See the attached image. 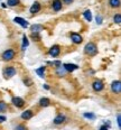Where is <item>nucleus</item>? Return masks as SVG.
Wrapping results in <instances>:
<instances>
[{"instance_id": "f257e3e1", "label": "nucleus", "mask_w": 121, "mask_h": 130, "mask_svg": "<svg viewBox=\"0 0 121 130\" xmlns=\"http://www.w3.org/2000/svg\"><path fill=\"white\" fill-rule=\"evenodd\" d=\"M84 53L89 56H95L98 54V46L95 45V43L90 42L85 45L84 47Z\"/></svg>"}, {"instance_id": "f03ea898", "label": "nucleus", "mask_w": 121, "mask_h": 130, "mask_svg": "<svg viewBox=\"0 0 121 130\" xmlns=\"http://www.w3.org/2000/svg\"><path fill=\"white\" fill-rule=\"evenodd\" d=\"M15 55H16L15 50L9 48V50H6L4 53L1 54V58L6 62H9V61H12V59L15 58Z\"/></svg>"}, {"instance_id": "7ed1b4c3", "label": "nucleus", "mask_w": 121, "mask_h": 130, "mask_svg": "<svg viewBox=\"0 0 121 130\" xmlns=\"http://www.w3.org/2000/svg\"><path fill=\"white\" fill-rule=\"evenodd\" d=\"M17 71L13 66H6L2 71V75L5 76V78H11L12 76H15Z\"/></svg>"}, {"instance_id": "20e7f679", "label": "nucleus", "mask_w": 121, "mask_h": 130, "mask_svg": "<svg viewBox=\"0 0 121 130\" xmlns=\"http://www.w3.org/2000/svg\"><path fill=\"white\" fill-rule=\"evenodd\" d=\"M110 89H111V91L113 92L114 94H120V92H121V82L119 80L113 81V82L111 83V85H110Z\"/></svg>"}, {"instance_id": "39448f33", "label": "nucleus", "mask_w": 121, "mask_h": 130, "mask_svg": "<svg viewBox=\"0 0 121 130\" xmlns=\"http://www.w3.org/2000/svg\"><path fill=\"white\" fill-rule=\"evenodd\" d=\"M70 38H71L73 44H76V45H79L83 42V37L80 34H77V32H71L70 34Z\"/></svg>"}, {"instance_id": "423d86ee", "label": "nucleus", "mask_w": 121, "mask_h": 130, "mask_svg": "<svg viewBox=\"0 0 121 130\" xmlns=\"http://www.w3.org/2000/svg\"><path fill=\"white\" fill-rule=\"evenodd\" d=\"M11 103L15 105L16 108H23L25 105V100L20 96H13L11 99Z\"/></svg>"}, {"instance_id": "0eeeda50", "label": "nucleus", "mask_w": 121, "mask_h": 130, "mask_svg": "<svg viewBox=\"0 0 121 130\" xmlns=\"http://www.w3.org/2000/svg\"><path fill=\"white\" fill-rule=\"evenodd\" d=\"M92 89L95 92H101L104 89V83L101 80H95L92 83Z\"/></svg>"}, {"instance_id": "6e6552de", "label": "nucleus", "mask_w": 121, "mask_h": 130, "mask_svg": "<svg viewBox=\"0 0 121 130\" xmlns=\"http://www.w3.org/2000/svg\"><path fill=\"white\" fill-rule=\"evenodd\" d=\"M48 54H49L52 57H57L61 54V47L58 45H53L52 47L49 48V51H48Z\"/></svg>"}, {"instance_id": "1a4fd4ad", "label": "nucleus", "mask_w": 121, "mask_h": 130, "mask_svg": "<svg viewBox=\"0 0 121 130\" xmlns=\"http://www.w3.org/2000/svg\"><path fill=\"white\" fill-rule=\"evenodd\" d=\"M40 9H42V5H40V2L38 1H35L33 5H31L30 9H29V11H30V13H33V15H35V13H38L40 11Z\"/></svg>"}, {"instance_id": "9d476101", "label": "nucleus", "mask_w": 121, "mask_h": 130, "mask_svg": "<svg viewBox=\"0 0 121 130\" xmlns=\"http://www.w3.org/2000/svg\"><path fill=\"white\" fill-rule=\"evenodd\" d=\"M13 21L15 23H17L19 26H21L23 28H27V27H29V23L27 20H25L24 18H21V17H16L15 19H13Z\"/></svg>"}, {"instance_id": "9b49d317", "label": "nucleus", "mask_w": 121, "mask_h": 130, "mask_svg": "<svg viewBox=\"0 0 121 130\" xmlns=\"http://www.w3.org/2000/svg\"><path fill=\"white\" fill-rule=\"evenodd\" d=\"M63 7V2L62 0H53L52 1V8L54 11H60Z\"/></svg>"}, {"instance_id": "f8f14e48", "label": "nucleus", "mask_w": 121, "mask_h": 130, "mask_svg": "<svg viewBox=\"0 0 121 130\" xmlns=\"http://www.w3.org/2000/svg\"><path fill=\"white\" fill-rule=\"evenodd\" d=\"M65 120H66L65 115H63V113H60V115H57L55 118H54L53 123L54 124H62Z\"/></svg>"}, {"instance_id": "ddd939ff", "label": "nucleus", "mask_w": 121, "mask_h": 130, "mask_svg": "<svg viewBox=\"0 0 121 130\" xmlns=\"http://www.w3.org/2000/svg\"><path fill=\"white\" fill-rule=\"evenodd\" d=\"M43 30H44V27H43L42 25H39V24H35V25L30 26V31L33 32V35H35V34L37 35Z\"/></svg>"}, {"instance_id": "4468645a", "label": "nucleus", "mask_w": 121, "mask_h": 130, "mask_svg": "<svg viewBox=\"0 0 121 130\" xmlns=\"http://www.w3.org/2000/svg\"><path fill=\"white\" fill-rule=\"evenodd\" d=\"M63 67L65 69V71H66V72H70V73L76 71V70L79 69V66H77L76 64H71V63H66V64H64V65H63Z\"/></svg>"}, {"instance_id": "2eb2a0df", "label": "nucleus", "mask_w": 121, "mask_h": 130, "mask_svg": "<svg viewBox=\"0 0 121 130\" xmlns=\"http://www.w3.org/2000/svg\"><path fill=\"white\" fill-rule=\"evenodd\" d=\"M38 105H39L40 108H47V107H49V105H50V100L48 99V98H46V96L42 98V99L39 100V102H38Z\"/></svg>"}, {"instance_id": "dca6fc26", "label": "nucleus", "mask_w": 121, "mask_h": 130, "mask_svg": "<svg viewBox=\"0 0 121 130\" xmlns=\"http://www.w3.org/2000/svg\"><path fill=\"white\" fill-rule=\"evenodd\" d=\"M20 117H21V119H24V120H29V119H31L34 117V112L31 110H26L21 113Z\"/></svg>"}, {"instance_id": "f3484780", "label": "nucleus", "mask_w": 121, "mask_h": 130, "mask_svg": "<svg viewBox=\"0 0 121 130\" xmlns=\"http://www.w3.org/2000/svg\"><path fill=\"white\" fill-rule=\"evenodd\" d=\"M66 71H65V69H64L63 66H58V67H56V70H55V74H56V76H58V77H63V76H65L66 75Z\"/></svg>"}, {"instance_id": "a211bd4d", "label": "nucleus", "mask_w": 121, "mask_h": 130, "mask_svg": "<svg viewBox=\"0 0 121 130\" xmlns=\"http://www.w3.org/2000/svg\"><path fill=\"white\" fill-rule=\"evenodd\" d=\"M120 5H121L120 0H109V6L111 8H113V9H115V8H119Z\"/></svg>"}, {"instance_id": "6ab92c4d", "label": "nucleus", "mask_w": 121, "mask_h": 130, "mask_svg": "<svg viewBox=\"0 0 121 130\" xmlns=\"http://www.w3.org/2000/svg\"><path fill=\"white\" fill-rule=\"evenodd\" d=\"M45 70H46V67L45 66H40L35 72H36V74L38 75L39 77H45Z\"/></svg>"}, {"instance_id": "aec40b11", "label": "nucleus", "mask_w": 121, "mask_h": 130, "mask_svg": "<svg viewBox=\"0 0 121 130\" xmlns=\"http://www.w3.org/2000/svg\"><path fill=\"white\" fill-rule=\"evenodd\" d=\"M83 17L85 18V20L90 23V21L92 20V13H91L90 10H85V11L83 12Z\"/></svg>"}, {"instance_id": "412c9836", "label": "nucleus", "mask_w": 121, "mask_h": 130, "mask_svg": "<svg viewBox=\"0 0 121 130\" xmlns=\"http://www.w3.org/2000/svg\"><path fill=\"white\" fill-rule=\"evenodd\" d=\"M28 45H29L28 38H27L26 35H24V36H23V46H21V48H23V50H21V51H25V50H26V47H27Z\"/></svg>"}, {"instance_id": "4be33fe9", "label": "nucleus", "mask_w": 121, "mask_h": 130, "mask_svg": "<svg viewBox=\"0 0 121 130\" xmlns=\"http://www.w3.org/2000/svg\"><path fill=\"white\" fill-rule=\"evenodd\" d=\"M20 2V0H7V5L10 7H16L18 6Z\"/></svg>"}, {"instance_id": "5701e85b", "label": "nucleus", "mask_w": 121, "mask_h": 130, "mask_svg": "<svg viewBox=\"0 0 121 130\" xmlns=\"http://www.w3.org/2000/svg\"><path fill=\"white\" fill-rule=\"evenodd\" d=\"M8 110V104L5 101H0V112H5Z\"/></svg>"}, {"instance_id": "b1692460", "label": "nucleus", "mask_w": 121, "mask_h": 130, "mask_svg": "<svg viewBox=\"0 0 121 130\" xmlns=\"http://www.w3.org/2000/svg\"><path fill=\"white\" fill-rule=\"evenodd\" d=\"M113 21H114V24H117V25H120L121 24V15L120 13H115L114 17H113Z\"/></svg>"}, {"instance_id": "393cba45", "label": "nucleus", "mask_w": 121, "mask_h": 130, "mask_svg": "<svg viewBox=\"0 0 121 130\" xmlns=\"http://www.w3.org/2000/svg\"><path fill=\"white\" fill-rule=\"evenodd\" d=\"M84 118H87V119H90V120H94L96 117H95V115L94 113H91V112H85L84 115Z\"/></svg>"}, {"instance_id": "a878e982", "label": "nucleus", "mask_w": 121, "mask_h": 130, "mask_svg": "<svg viewBox=\"0 0 121 130\" xmlns=\"http://www.w3.org/2000/svg\"><path fill=\"white\" fill-rule=\"evenodd\" d=\"M95 20H96V24H99V25H101L102 23H103V18H102V16L100 15H98L95 17Z\"/></svg>"}, {"instance_id": "bb28decb", "label": "nucleus", "mask_w": 121, "mask_h": 130, "mask_svg": "<svg viewBox=\"0 0 121 130\" xmlns=\"http://www.w3.org/2000/svg\"><path fill=\"white\" fill-rule=\"evenodd\" d=\"M15 130H27L26 126H24V124H18V126H16Z\"/></svg>"}, {"instance_id": "cd10ccee", "label": "nucleus", "mask_w": 121, "mask_h": 130, "mask_svg": "<svg viewBox=\"0 0 121 130\" xmlns=\"http://www.w3.org/2000/svg\"><path fill=\"white\" fill-rule=\"evenodd\" d=\"M24 83H25L27 86H31V84H33V82H31L30 78H25V80H24Z\"/></svg>"}, {"instance_id": "c85d7f7f", "label": "nucleus", "mask_w": 121, "mask_h": 130, "mask_svg": "<svg viewBox=\"0 0 121 130\" xmlns=\"http://www.w3.org/2000/svg\"><path fill=\"white\" fill-rule=\"evenodd\" d=\"M117 122H118V127H121V116H120V113H118V116H117Z\"/></svg>"}, {"instance_id": "c756f323", "label": "nucleus", "mask_w": 121, "mask_h": 130, "mask_svg": "<svg viewBox=\"0 0 121 130\" xmlns=\"http://www.w3.org/2000/svg\"><path fill=\"white\" fill-rule=\"evenodd\" d=\"M49 64H53L54 66H56V67H58V66H61L62 65V63L60 61H54V62H52V63H49Z\"/></svg>"}, {"instance_id": "7c9ffc66", "label": "nucleus", "mask_w": 121, "mask_h": 130, "mask_svg": "<svg viewBox=\"0 0 121 130\" xmlns=\"http://www.w3.org/2000/svg\"><path fill=\"white\" fill-rule=\"evenodd\" d=\"M73 1H74V0H63V2H64V4H66V5H71Z\"/></svg>"}, {"instance_id": "2f4dec72", "label": "nucleus", "mask_w": 121, "mask_h": 130, "mask_svg": "<svg viewBox=\"0 0 121 130\" xmlns=\"http://www.w3.org/2000/svg\"><path fill=\"white\" fill-rule=\"evenodd\" d=\"M7 118L5 117V116H0V122H4V121H6Z\"/></svg>"}, {"instance_id": "473e14b6", "label": "nucleus", "mask_w": 121, "mask_h": 130, "mask_svg": "<svg viewBox=\"0 0 121 130\" xmlns=\"http://www.w3.org/2000/svg\"><path fill=\"white\" fill-rule=\"evenodd\" d=\"M100 130H109V128H108L107 126H102L101 128H100Z\"/></svg>"}, {"instance_id": "72a5a7b5", "label": "nucleus", "mask_w": 121, "mask_h": 130, "mask_svg": "<svg viewBox=\"0 0 121 130\" xmlns=\"http://www.w3.org/2000/svg\"><path fill=\"white\" fill-rule=\"evenodd\" d=\"M43 88H44L45 90H49V86H48V84H44V85H43Z\"/></svg>"}, {"instance_id": "f704fd0d", "label": "nucleus", "mask_w": 121, "mask_h": 130, "mask_svg": "<svg viewBox=\"0 0 121 130\" xmlns=\"http://www.w3.org/2000/svg\"><path fill=\"white\" fill-rule=\"evenodd\" d=\"M1 7L2 8H7V5L6 4H1Z\"/></svg>"}]
</instances>
